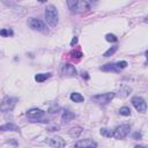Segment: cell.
Returning <instances> with one entry per match:
<instances>
[{
  "mask_svg": "<svg viewBox=\"0 0 148 148\" xmlns=\"http://www.w3.org/2000/svg\"><path fill=\"white\" fill-rule=\"evenodd\" d=\"M44 15H45L46 23H47L50 27L54 28V27L58 24L59 15H58V9H57L54 6H52V5L47 6V7L45 8V13H44Z\"/></svg>",
  "mask_w": 148,
  "mask_h": 148,
  "instance_id": "6da1fadb",
  "label": "cell"
},
{
  "mask_svg": "<svg viewBox=\"0 0 148 148\" xmlns=\"http://www.w3.org/2000/svg\"><path fill=\"white\" fill-rule=\"evenodd\" d=\"M131 131V126L128 124H123V125H119L114 128V131H112V136L117 140H120V139H124L125 136L128 135Z\"/></svg>",
  "mask_w": 148,
  "mask_h": 148,
  "instance_id": "7a4b0ae2",
  "label": "cell"
},
{
  "mask_svg": "<svg viewBox=\"0 0 148 148\" xmlns=\"http://www.w3.org/2000/svg\"><path fill=\"white\" fill-rule=\"evenodd\" d=\"M16 103H17V98L16 97H5L3 101L0 104V111L1 112L12 111L15 108Z\"/></svg>",
  "mask_w": 148,
  "mask_h": 148,
  "instance_id": "3957f363",
  "label": "cell"
},
{
  "mask_svg": "<svg viewBox=\"0 0 148 148\" xmlns=\"http://www.w3.org/2000/svg\"><path fill=\"white\" fill-rule=\"evenodd\" d=\"M114 92H105V94H99V95H94L91 96V101L98 103V104H108L111 102V99L114 97Z\"/></svg>",
  "mask_w": 148,
  "mask_h": 148,
  "instance_id": "277c9868",
  "label": "cell"
},
{
  "mask_svg": "<svg viewBox=\"0 0 148 148\" xmlns=\"http://www.w3.org/2000/svg\"><path fill=\"white\" fill-rule=\"evenodd\" d=\"M132 104H133V106H134L139 112L145 113V112L147 111V104H146L145 99H143L142 97H140V96H134V97L132 98Z\"/></svg>",
  "mask_w": 148,
  "mask_h": 148,
  "instance_id": "5b68a950",
  "label": "cell"
},
{
  "mask_svg": "<svg viewBox=\"0 0 148 148\" xmlns=\"http://www.w3.org/2000/svg\"><path fill=\"white\" fill-rule=\"evenodd\" d=\"M29 25H30L31 29L37 30V31H45V29H46L45 23H44L42 20H39V18H35V17H31V18H30V21H29Z\"/></svg>",
  "mask_w": 148,
  "mask_h": 148,
  "instance_id": "8992f818",
  "label": "cell"
},
{
  "mask_svg": "<svg viewBox=\"0 0 148 148\" xmlns=\"http://www.w3.org/2000/svg\"><path fill=\"white\" fill-rule=\"evenodd\" d=\"M44 114H45V112H44L43 110H40V109H37V108H34V109H30L29 111H27V117H28L29 119H31V120H34V119H39V118L44 117ZM31 120H30V121H31Z\"/></svg>",
  "mask_w": 148,
  "mask_h": 148,
  "instance_id": "52a82bcc",
  "label": "cell"
},
{
  "mask_svg": "<svg viewBox=\"0 0 148 148\" xmlns=\"http://www.w3.org/2000/svg\"><path fill=\"white\" fill-rule=\"evenodd\" d=\"M61 73H62L64 76H75L76 75V69H75L74 65H72V64H65V65H62Z\"/></svg>",
  "mask_w": 148,
  "mask_h": 148,
  "instance_id": "ba28073f",
  "label": "cell"
},
{
  "mask_svg": "<svg viewBox=\"0 0 148 148\" xmlns=\"http://www.w3.org/2000/svg\"><path fill=\"white\" fill-rule=\"evenodd\" d=\"M99 69L104 71V72H114V73H118V72L121 71L119 68V66L117 65V62H109V64H106L104 66H101Z\"/></svg>",
  "mask_w": 148,
  "mask_h": 148,
  "instance_id": "9c48e42d",
  "label": "cell"
},
{
  "mask_svg": "<svg viewBox=\"0 0 148 148\" xmlns=\"http://www.w3.org/2000/svg\"><path fill=\"white\" fill-rule=\"evenodd\" d=\"M74 146L75 147H89V148L94 147L95 148V147H97V143L94 140H91V139H83V140L77 141Z\"/></svg>",
  "mask_w": 148,
  "mask_h": 148,
  "instance_id": "30bf717a",
  "label": "cell"
},
{
  "mask_svg": "<svg viewBox=\"0 0 148 148\" xmlns=\"http://www.w3.org/2000/svg\"><path fill=\"white\" fill-rule=\"evenodd\" d=\"M74 118H75V113H74V112H72V111L68 110V109L64 110L62 116H61V121H62L64 124H67V123L72 121Z\"/></svg>",
  "mask_w": 148,
  "mask_h": 148,
  "instance_id": "8fae6325",
  "label": "cell"
},
{
  "mask_svg": "<svg viewBox=\"0 0 148 148\" xmlns=\"http://www.w3.org/2000/svg\"><path fill=\"white\" fill-rule=\"evenodd\" d=\"M49 145L51 147H65L66 146V142L64 139H61L60 136H53L50 139V142Z\"/></svg>",
  "mask_w": 148,
  "mask_h": 148,
  "instance_id": "7c38bea8",
  "label": "cell"
},
{
  "mask_svg": "<svg viewBox=\"0 0 148 148\" xmlns=\"http://www.w3.org/2000/svg\"><path fill=\"white\" fill-rule=\"evenodd\" d=\"M131 88L130 87H127V86H121L119 89H118V91H117V94H114V95H117L118 97H126V96H128L130 95V92H131Z\"/></svg>",
  "mask_w": 148,
  "mask_h": 148,
  "instance_id": "4fadbf2b",
  "label": "cell"
},
{
  "mask_svg": "<svg viewBox=\"0 0 148 148\" xmlns=\"http://www.w3.org/2000/svg\"><path fill=\"white\" fill-rule=\"evenodd\" d=\"M3 131L18 132V131H20V128H18L15 124H13V123H7V124H5V125H1V126H0V132H3Z\"/></svg>",
  "mask_w": 148,
  "mask_h": 148,
  "instance_id": "5bb4252c",
  "label": "cell"
},
{
  "mask_svg": "<svg viewBox=\"0 0 148 148\" xmlns=\"http://www.w3.org/2000/svg\"><path fill=\"white\" fill-rule=\"evenodd\" d=\"M51 76V73H39L37 75H35V80L37 82H44L46 79H49Z\"/></svg>",
  "mask_w": 148,
  "mask_h": 148,
  "instance_id": "9a60e30c",
  "label": "cell"
},
{
  "mask_svg": "<svg viewBox=\"0 0 148 148\" xmlns=\"http://www.w3.org/2000/svg\"><path fill=\"white\" fill-rule=\"evenodd\" d=\"M66 2H67L68 8L72 12H76V8H77V5H79L80 0H66Z\"/></svg>",
  "mask_w": 148,
  "mask_h": 148,
  "instance_id": "2e32d148",
  "label": "cell"
},
{
  "mask_svg": "<svg viewBox=\"0 0 148 148\" xmlns=\"http://www.w3.org/2000/svg\"><path fill=\"white\" fill-rule=\"evenodd\" d=\"M71 99L73 101V102H75V103H81V102H83V96L81 95V94H79V92H72L71 94Z\"/></svg>",
  "mask_w": 148,
  "mask_h": 148,
  "instance_id": "e0dca14e",
  "label": "cell"
},
{
  "mask_svg": "<svg viewBox=\"0 0 148 148\" xmlns=\"http://www.w3.org/2000/svg\"><path fill=\"white\" fill-rule=\"evenodd\" d=\"M81 132H82V128L81 127H73V128H71L69 130V135L72 136V138H79V135L81 134Z\"/></svg>",
  "mask_w": 148,
  "mask_h": 148,
  "instance_id": "ac0fdd59",
  "label": "cell"
},
{
  "mask_svg": "<svg viewBox=\"0 0 148 148\" xmlns=\"http://www.w3.org/2000/svg\"><path fill=\"white\" fill-rule=\"evenodd\" d=\"M117 50H118V45H113V46H111V47H110L108 51H105L103 56H104V57H110V56L114 54Z\"/></svg>",
  "mask_w": 148,
  "mask_h": 148,
  "instance_id": "d6986e66",
  "label": "cell"
},
{
  "mask_svg": "<svg viewBox=\"0 0 148 148\" xmlns=\"http://www.w3.org/2000/svg\"><path fill=\"white\" fill-rule=\"evenodd\" d=\"M119 113L121 114V116H131V109L130 108H127V106H123V108H120L119 109Z\"/></svg>",
  "mask_w": 148,
  "mask_h": 148,
  "instance_id": "ffe728a7",
  "label": "cell"
},
{
  "mask_svg": "<svg viewBox=\"0 0 148 148\" xmlns=\"http://www.w3.org/2000/svg\"><path fill=\"white\" fill-rule=\"evenodd\" d=\"M13 30L10 29H1L0 30V36L2 37H9V36H13Z\"/></svg>",
  "mask_w": 148,
  "mask_h": 148,
  "instance_id": "44dd1931",
  "label": "cell"
},
{
  "mask_svg": "<svg viewBox=\"0 0 148 148\" xmlns=\"http://www.w3.org/2000/svg\"><path fill=\"white\" fill-rule=\"evenodd\" d=\"M101 134L105 138H111L112 136V131L110 128H102L101 130Z\"/></svg>",
  "mask_w": 148,
  "mask_h": 148,
  "instance_id": "7402d4cb",
  "label": "cell"
},
{
  "mask_svg": "<svg viewBox=\"0 0 148 148\" xmlns=\"http://www.w3.org/2000/svg\"><path fill=\"white\" fill-rule=\"evenodd\" d=\"M105 39H106L108 42H117V40H118V38L116 37V35H113V34H108V35L105 36Z\"/></svg>",
  "mask_w": 148,
  "mask_h": 148,
  "instance_id": "603a6c76",
  "label": "cell"
},
{
  "mask_svg": "<svg viewBox=\"0 0 148 148\" xmlns=\"http://www.w3.org/2000/svg\"><path fill=\"white\" fill-rule=\"evenodd\" d=\"M73 57H75V58H81L82 56H83V53L81 52V51H77V50H75V51H72V53H71Z\"/></svg>",
  "mask_w": 148,
  "mask_h": 148,
  "instance_id": "cb8c5ba5",
  "label": "cell"
},
{
  "mask_svg": "<svg viewBox=\"0 0 148 148\" xmlns=\"http://www.w3.org/2000/svg\"><path fill=\"white\" fill-rule=\"evenodd\" d=\"M59 126L58 125H54V126H50V127H47L46 130L49 131V132H53V131H59Z\"/></svg>",
  "mask_w": 148,
  "mask_h": 148,
  "instance_id": "d4e9b609",
  "label": "cell"
},
{
  "mask_svg": "<svg viewBox=\"0 0 148 148\" xmlns=\"http://www.w3.org/2000/svg\"><path fill=\"white\" fill-rule=\"evenodd\" d=\"M141 138H142V134L139 133V132H135V133L133 134V139H134V140H141Z\"/></svg>",
  "mask_w": 148,
  "mask_h": 148,
  "instance_id": "484cf974",
  "label": "cell"
},
{
  "mask_svg": "<svg viewBox=\"0 0 148 148\" xmlns=\"http://www.w3.org/2000/svg\"><path fill=\"white\" fill-rule=\"evenodd\" d=\"M81 75H82V77H83L84 80H89V75H88V73H87L86 71H82V72H81Z\"/></svg>",
  "mask_w": 148,
  "mask_h": 148,
  "instance_id": "4316f807",
  "label": "cell"
},
{
  "mask_svg": "<svg viewBox=\"0 0 148 148\" xmlns=\"http://www.w3.org/2000/svg\"><path fill=\"white\" fill-rule=\"evenodd\" d=\"M76 43H77V37H74V38H73V39L71 40V45L73 46V45H75Z\"/></svg>",
  "mask_w": 148,
  "mask_h": 148,
  "instance_id": "83f0119b",
  "label": "cell"
},
{
  "mask_svg": "<svg viewBox=\"0 0 148 148\" xmlns=\"http://www.w3.org/2000/svg\"><path fill=\"white\" fill-rule=\"evenodd\" d=\"M37 1H39V2H45V1H47V0H37Z\"/></svg>",
  "mask_w": 148,
  "mask_h": 148,
  "instance_id": "f1b7e54d",
  "label": "cell"
}]
</instances>
